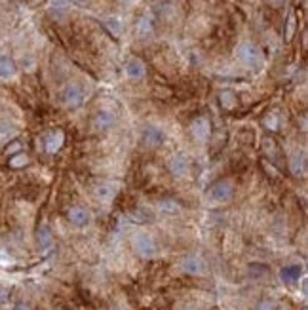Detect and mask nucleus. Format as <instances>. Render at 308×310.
I'll list each match as a JSON object with an SVG mask.
<instances>
[{"label": "nucleus", "mask_w": 308, "mask_h": 310, "mask_svg": "<svg viewBox=\"0 0 308 310\" xmlns=\"http://www.w3.org/2000/svg\"><path fill=\"white\" fill-rule=\"evenodd\" d=\"M126 74L131 80H143L147 76V65L139 57H129L126 63Z\"/></svg>", "instance_id": "obj_8"}, {"label": "nucleus", "mask_w": 308, "mask_h": 310, "mask_svg": "<svg viewBox=\"0 0 308 310\" xmlns=\"http://www.w3.org/2000/svg\"><path fill=\"white\" fill-rule=\"evenodd\" d=\"M50 8L55 14H65L69 8V0H50Z\"/></svg>", "instance_id": "obj_24"}, {"label": "nucleus", "mask_w": 308, "mask_h": 310, "mask_svg": "<svg viewBox=\"0 0 308 310\" xmlns=\"http://www.w3.org/2000/svg\"><path fill=\"white\" fill-rule=\"evenodd\" d=\"M8 301V291L4 287H0V304H4Z\"/></svg>", "instance_id": "obj_29"}, {"label": "nucleus", "mask_w": 308, "mask_h": 310, "mask_svg": "<svg viewBox=\"0 0 308 310\" xmlns=\"http://www.w3.org/2000/svg\"><path fill=\"white\" fill-rule=\"evenodd\" d=\"M293 33H295V15H289L288 19V33H285V38L291 40L293 38Z\"/></svg>", "instance_id": "obj_26"}, {"label": "nucleus", "mask_w": 308, "mask_h": 310, "mask_svg": "<svg viewBox=\"0 0 308 310\" xmlns=\"http://www.w3.org/2000/svg\"><path fill=\"white\" fill-rule=\"evenodd\" d=\"M168 168H169V171H171V175L181 179V177L188 175V171H190V164H188V160L185 158V156L173 154L171 158H169Z\"/></svg>", "instance_id": "obj_9"}, {"label": "nucleus", "mask_w": 308, "mask_h": 310, "mask_svg": "<svg viewBox=\"0 0 308 310\" xmlns=\"http://www.w3.org/2000/svg\"><path fill=\"white\" fill-rule=\"evenodd\" d=\"M69 221L73 223L74 227H87L90 223H92V213H90V209L82 208V206H74V208L69 209Z\"/></svg>", "instance_id": "obj_10"}, {"label": "nucleus", "mask_w": 308, "mask_h": 310, "mask_svg": "<svg viewBox=\"0 0 308 310\" xmlns=\"http://www.w3.org/2000/svg\"><path fill=\"white\" fill-rule=\"evenodd\" d=\"M257 310H276V303L274 301H262Z\"/></svg>", "instance_id": "obj_27"}, {"label": "nucleus", "mask_w": 308, "mask_h": 310, "mask_svg": "<svg viewBox=\"0 0 308 310\" xmlns=\"http://www.w3.org/2000/svg\"><path fill=\"white\" fill-rule=\"evenodd\" d=\"M14 310H33V308H31L29 304H25V303H19V304H15Z\"/></svg>", "instance_id": "obj_30"}, {"label": "nucleus", "mask_w": 308, "mask_h": 310, "mask_svg": "<svg viewBox=\"0 0 308 310\" xmlns=\"http://www.w3.org/2000/svg\"><path fill=\"white\" fill-rule=\"evenodd\" d=\"M262 124H265V128H267L268 131H276V129H278V126H280V120H278L276 113H268V115L265 116Z\"/></svg>", "instance_id": "obj_23"}, {"label": "nucleus", "mask_w": 308, "mask_h": 310, "mask_svg": "<svg viewBox=\"0 0 308 310\" xmlns=\"http://www.w3.org/2000/svg\"><path fill=\"white\" fill-rule=\"evenodd\" d=\"M61 99H63V105L67 108H78L82 103H84V90H82L80 84L71 82V84H67L65 90H63Z\"/></svg>", "instance_id": "obj_4"}, {"label": "nucleus", "mask_w": 308, "mask_h": 310, "mask_svg": "<svg viewBox=\"0 0 308 310\" xmlns=\"http://www.w3.org/2000/svg\"><path fill=\"white\" fill-rule=\"evenodd\" d=\"M285 2H288V0H268V4H270V6H274V8H281Z\"/></svg>", "instance_id": "obj_28"}, {"label": "nucleus", "mask_w": 308, "mask_h": 310, "mask_svg": "<svg viewBox=\"0 0 308 310\" xmlns=\"http://www.w3.org/2000/svg\"><path fill=\"white\" fill-rule=\"evenodd\" d=\"M219 101H221V107L225 110H232L238 105V97L232 90H223L221 95H219Z\"/></svg>", "instance_id": "obj_20"}, {"label": "nucleus", "mask_w": 308, "mask_h": 310, "mask_svg": "<svg viewBox=\"0 0 308 310\" xmlns=\"http://www.w3.org/2000/svg\"><path fill=\"white\" fill-rule=\"evenodd\" d=\"M302 276V269L299 264H289V267H283L280 272V278L283 283H289V285H293V283L299 282V278Z\"/></svg>", "instance_id": "obj_15"}, {"label": "nucleus", "mask_w": 308, "mask_h": 310, "mask_svg": "<svg viewBox=\"0 0 308 310\" xmlns=\"http://www.w3.org/2000/svg\"><path fill=\"white\" fill-rule=\"evenodd\" d=\"M27 164H29V156L25 154V152H17V154H14L10 158V168L12 169H21L25 168Z\"/></svg>", "instance_id": "obj_22"}, {"label": "nucleus", "mask_w": 308, "mask_h": 310, "mask_svg": "<svg viewBox=\"0 0 308 310\" xmlns=\"http://www.w3.org/2000/svg\"><path fill=\"white\" fill-rule=\"evenodd\" d=\"M234 198V185L228 179H223V181L213 183L208 189V200L213 204H228Z\"/></svg>", "instance_id": "obj_2"}, {"label": "nucleus", "mask_w": 308, "mask_h": 310, "mask_svg": "<svg viewBox=\"0 0 308 310\" xmlns=\"http://www.w3.org/2000/svg\"><path fill=\"white\" fill-rule=\"evenodd\" d=\"M190 135L196 143H206L211 135V120L208 116H198L190 124Z\"/></svg>", "instance_id": "obj_5"}, {"label": "nucleus", "mask_w": 308, "mask_h": 310, "mask_svg": "<svg viewBox=\"0 0 308 310\" xmlns=\"http://www.w3.org/2000/svg\"><path fill=\"white\" fill-rule=\"evenodd\" d=\"M154 31V21L150 15H143L139 19V23H137V33H139V36H148V34Z\"/></svg>", "instance_id": "obj_21"}, {"label": "nucleus", "mask_w": 308, "mask_h": 310, "mask_svg": "<svg viewBox=\"0 0 308 310\" xmlns=\"http://www.w3.org/2000/svg\"><path fill=\"white\" fill-rule=\"evenodd\" d=\"M114 310H120V308H114Z\"/></svg>", "instance_id": "obj_32"}, {"label": "nucleus", "mask_w": 308, "mask_h": 310, "mask_svg": "<svg viewBox=\"0 0 308 310\" xmlns=\"http://www.w3.org/2000/svg\"><path fill=\"white\" fill-rule=\"evenodd\" d=\"M114 116L113 113H108V110H99L97 115L94 116V120H92V128L94 131L97 134H103V131H108V129L114 126Z\"/></svg>", "instance_id": "obj_11"}, {"label": "nucleus", "mask_w": 308, "mask_h": 310, "mask_svg": "<svg viewBox=\"0 0 308 310\" xmlns=\"http://www.w3.org/2000/svg\"><path fill=\"white\" fill-rule=\"evenodd\" d=\"M131 246H134L135 253L143 259H150V257L156 255V242H154V238L147 232H135L134 238H131Z\"/></svg>", "instance_id": "obj_3"}, {"label": "nucleus", "mask_w": 308, "mask_h": 310, "mask_svg": "<svg viewBox=\"0 0 308 310\" xmlns=\"http://www.w3.org/2000/svg\"><path fill=\"white\" fill-rule=\"evenodd\" d=\"M116 192H118V185H114V183H101L94 190L95 198L101 200V202H111L116 196Z\"/></svg>", "instance_id": "obj_13"}, {"label": "nucleus", "mask_w": 308, "mask_h": 310, "mask_svg": "<svg viewBox=\"0 0 308 310\" xmlns=\"http://www.w3.org/2000/svg\"><path fill=\"white\" fill-rule=\"evenodd\" d=\"M166 141V134L164 129H160L158 126H147L143 131V145L148 148H158L162 143Z\"/></svg>", "instance_id": "obj_6"}, {"label": "nucleus", "mask_w": 308, "mask_h": 310, "mask_svg": "<svg viewBox=\"0 0 308 310\" xmlns=\"http://www.w3.org/2000/svg\"><path fill=\"white\" fill-rule=\"evenodd\" d=\"M15 135V129L10 126V124H0V143L12 139Z\"/></svg>", "instance_id": "obj_25"}, {"label": "nucleus", "mask_w": 308, "mask_h": 310, "mask_svg": "<svg viewBox=\"0 0 308 310\" xmlns=\"http://www.w3.org/2000/svg\"><path fill=\"white\" fill-rule=\"evenodd\" d=\"M36 242L40 246V250H50L52 248V243H54V234H52V230L48 225H40L38 230H36Z\"/></svg>", "instance_id": "obj_16"}, {"label": "nucleus", "mask_w": 308, "mask_h": 310, "mask_svg": "<svg viewBox=\"0 0 308 310\" xmlns=\"http://www.w3.org/2000/svg\"><path fill=\"white\" fill-rule=\"evenodd\" d=\"M122 2H127V0H122Z\"/></svg>", "instance_id": "obj_31"}, {"label": "nucleus", "mask_w": 308, "mask_h": 310, "mask_svg": "<svg viewBox=\"0 0 308 310\" xmlns=\"http://www.w3.org/2000/svg\"><path fill=\"white\" fill-rule=\"evenodd\" d=\"M181 269L190 274V276H204L206 274V263H204V259L198 255H188L183 259L181 263Z\"/></svg>", "instance_id": "obj_7"}, {"label": "nucleus", "mask_w": 308, "mask_h": 310, "mask_svg": "<svg viewBox=\"0 0 308 310\" xmlns=\"http://www.w3.org/2000/svg\"><path fill=\"white\" fill-rule=\"evenodd\" d=\"M158 209L162 213H168V215H177V213H181V204L173 198H164L158 202Z\"/></svg>", "instance_id": "obj_18"}, {"label": "nucleus", "mask_w": 308, "mask_h": 310, "mask_svg": "<svg viewBox=\"0 0 308 310\" xmlns=\"http://www.w3.org/2000/svg\"><path fill=\"white\" fill-rule=\"evenodd\" d=\"M15 73H17V67H15L14 59L8 55H0V78L10 80L15 76Z\"/></svg>", "instance_id": "obj_17"}, {"label": "nucleus", "mask_w": 308, "mask_h": 310, "mask_svg": "<svg viewBox=\"0 0 308 310\" xmlns=\"http://www.w3.org/2000/svg\"><path fill=\"white\" fill-rule=\"evenodd\" d=\"M289 171L295 177H302L306 173V158L301 152H293V156L289 158Z\"/></svg>", "instance_id": "obj_14"}, {"label": "nucleus", "mask_w": 308, "mask_h": 310, "mask_svg": "<svg viewBox=\"0 0 308 310\" xmlns=\"http://www.w3.org/2000/svg\"><path fill=\"white\" fill-rule=\"evenodd\" d=\"M236 59L240 61L244 67L253 69L257 67V65H261L262 52L253 42H240L238 48H236Z\"/></svg>", "instance_id": "obj_1"}, {"label": "nucleus", "mask_w": 308, "mask_h": 310, "mask_svg": "<svg viewBox=\"0 0 308 310\" xmlns=\"http://www.w3.org/2000/svg\"><path fill=\"white\" fill-rule=\"evenodd\" d=\"M63 143H65V134H63L61 129L50 131V134L46 135V139H44L46 152L48 154H55V152H59L61 147H63Z\"/></svg>", "instance_id": "obj_12"}, {"label": "nucleus", "mask_w": 308, "mask_h": 310, "mask_svg": "<svg viewBox=\"0 0 308 310\" xmlns=\"http://www.w3.org/2000/svg\"><path fill=\"white\" fill-rule=\"evenodd\" d=\"M105 27H107V31L113 36H122V33H124V23H122L120 17H116V15H111V17H107L105 19Z\"/></svg>", "instance_id": "obj_19"}]
</instances>
